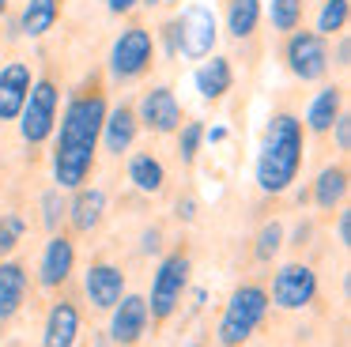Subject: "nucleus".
<instances>
[{
	"mask_svg": "<svg viewBox=\"0 0 351 347\" xmlns=\"http://www.w3.org/2000/svg\"><path fill=\"white\" fill-rule=\"evenodd\" d=\"M72 264H76V249H72V241L64 238V234H53L46 246V253H42V287H61L64 279L72 276Z\"/></svg>",
	"mask_w": 351,
	"mask_h": 347,
	"instance_id": "nucleus-15",
	"label": "nucleus"
},
{
	"mask_svg": "<svg viewBox=\"0 0 351 347\" xmlns=\"http://www.w3.org/2000/svg\"><path fill=\"white\" fill-rule=\"evenodd\" d=\"M298 170H302V121L295 113H276L257 155V185L265 193H287Z\"/></svg>",
	"mask_w": 351,
	"mask_h": 347,
	"instance_id": "nucleus-2",
	"label": "nucleus"
},
{
	"mask_svg": "<svg viewBox=\"0 0 351 347\" xmlns=\"http://www.w3.org/2000/svg\"><path fill=\"white\" fill-rule=\"evenodd\" d=\"M193 208H197V200H185V204H178V215L193 219V215H197V211H193Z\"/></svg>",
	"mask_w": 351,
	"mask_h": 347,
	"instance_id": "nucleus-37",
	"label": "nucleus"
},
{
	"mask_svg": "<svg viewBox=\"0 0 351 347\" xmlns=\"http://www.w3.org/2000/svg\"><path fill=\"white\" fill-rule=\"evenodd\" d=\"M348 15H351V4H348V0H325V4H321V15H317V30H313V34H321V38L343 34V27H348Z\"/></svg>",
	"mask_w": 351,
	"mask_h": 347,
	"instance_id": "nucleus-25",
	"label": "nucleus"
},
{
	"mask_svg": "<svg viewBox=\"0 0 351 347\" xmlns=\"http://www.w3.org/2000/svg\"><path fill=\"white\" fill-rule=\"evenodd\" d=\"M99 140L106 143L110 155H125V151L132 147V140H136V113H132L129 106H114V110H106V121H102Z\"/></svg>",
	"mask_w": 351,
	"mask_h": 347,
	"instance_id": "nucleus-14",
	"label": "nucleus"
},
{
	"mask_svg": "<svg viewBox=\"0 0 351 347\" xmlns=\"http://www.w3.org/2000/svg\"><path fill=\"white\" fill-rule=\"evenodd\" d=\"M147 321H152V313H147V298H140V294H121V302L114 306L110 336H114V344L132 347L140 336H144Z\"/></svg>",
	"mask_w": 351,
	"mask_h": 347,
	"instance_id": "nucleus-10",
	"label": "nucleus"
},
{
	"mask_svg": "<svg viewBox=\"0 0 351 347\" xmlns=\"http://www.w3.org/2000/svg\"><path fill=\"white\" fill-rule=\"evenodd\" d=\"M332 132H336V147H340V151H351V113L340 110V117L332 121Z\"/></svg>",
	"mask_w": 351,
	"mask_h": 347,
	"instance_id": "nucleus-31",
	"label": "nucleus"
},
{
	"mask_svg": "<svg viewBox=\"0 0 351 347\" xmlns=\"http://www.w3.org/2000/svg\"><path fill=\"white\" fill-rule=\"evenodd\" d=\"M193 347H200V344H193Z\"/></svg>",
	"mask_w": 351,
	"mask_h": 347,
	"instance_id": "nucleus-41",
	"label": "nucleus"
},
{
	"mask_svg": "<svg viewBox=\"0 0 351 347\" xmlns=\"http://www.w3.org/2000/svg\"><path fill=\"white\" fill-rule=\"evenodd\" d=\"M343 196H348V166H325L313 181V204L332 211Z\"/></svg>",
	"mask_w": 351,
	"mask_h": 347,
	"instance_id": "nucleus-21",
	"label": "nucleus"
},
{
	"mask_svg": "<svg viewBox=\"0 0 351 347\" xmlns=\"http://www.w3.org/2000/svg\"><path fill=\"white\" fill-rule=\"evenodd\" d=\"M106 121V98L99 91L76 95L61 117V132L53 143V178L61 189H80L95 170V147Z\"/></svg>",
	"mask_w": 351,
	"mask_h": 347,
	"instance_id": "nucleus-1",
	"label": "nucleus"
},
{
	"mask_svg": "<svg viewBox=\"0 0 351 347\" xmlns=\"http://www.w3.org/2000/svg\"><path fill=\"white\" fill-rule=\"evenodd\" d=\"M261 23V0H227V30L234 38H250Z\"/></svg>",
	"mask_w": 351,
	"mask_h": 347,
	"instance_id": "nucleus-24",
	"label": "nucleus"
},
{
	"mask_svg": "<svg viewBox=\"0 0 351 347\" xmlns=\"http://www.w3.org/2000/svg\"><path fill=\"white\" fill-rule=\"evenodd\" d=\"M57 15H61V0H27L23 15H19V30L27 38H42L46 30H53Z\"/></svg>",
	"mask_w": 351,
	"mask_h": 347,
	"instance_id": "nucleus-22",
	"label": "nucleus"
},
{
	"mask_svg": "<svg viewBox=\"0 0 351 347\" xmlns=\"http://www.w3.org/2000/svg\"><path fill=\"white\" fill-rule=\"evenodd\" d=\"M178 27H182V49H178V53H185V57H193V60H200V57H208V53H212L215 34H219L212 8L189 4L182 12V19H178Z\"/></svg>",
	"mask_w": 351,
	"mask_h": 347,
	"instance_id": "nucleus-9",
	"label": "nucleus"
},
{
	"mask_svg": "<svg viewBox=\"0 0 351 347\" xmlns=\"http://www.w3.org/2000/svg\"><path fill=\"white\" fill-rule=\"evenodd\" d=\"M64 215H69V200L61 196V189H49V193L42 196V223H46V230L57 234V226H61Z\"/></svg>",
	"mask_w": 351,
	"mask_h": 347,
	"instance_id": "nucleus-29",
	"label": "nucleus"
},
{
	"mask_svg": "<svg viewBox=\"0 0 351 347\" xmlns=\"http://www.w3.org/2000/svg\"><path fill=\"white\" fill-rule=\"evenodd\" d=\"M84 291H87V298H91L95 309H114L125 294L121 268H114V264H91L87 276H84Z\"/></svg>",
	"mask_w": 351,
	"mask_h": 347,
	"instance_id": "nucleus-13",
	"label": "nucleus"
},
{
	"mask_svg": "<svg viewBox=\"0 0 351 347\" xmlns=\"http://www.w3.org/2000/svg\"><path fill=\"white\" fill-rule=\"evenodd\" d=\"M182 132H178V155H182V163H193L200 151V143H204V125L200 121H185V125H178Z\"/></svg>",
	"mask_w": 351,
	"mask_h": 347,
	"instance_id": "nucleus-27",
	"label": "nucleus"
},
{
	"mask_svg": "<svg viewBox=\"0 0 351 347\" xmlns=\"http://www.w3.org/2000/svg\"><path fill=\"white\" fill-rule=\"evenodd\" d=\"M129 181L140 189V193H162V185H167V170H162V163L155 155H136L129 163Z\"/></svg>",
	"mask_w": 351,
	"mask_h": 347,
	"instance_id": "nucleus-23",
	"label": "nucleus"
},
{
	"mask_svg": "<svg viewBox=\"0 0 351 347\" xmlns=\"http://www.w3.org/2000/svg\"><path fill=\"white\" fill-rule=\"evenodd\" d=\"M23 230H27V223L19 215H0V256H8L19 246Z\"/></svg>",
	"mask_w": 351,
	"mask_h": 347,
	"instance_id": "nucleus-30",
	"label": "nucleus"
},
{
	"mask_svg": "<svg viewBox=\"0 0 351 347\" xmlns=\"http://www.w3.org/2000/svg\"><path fill=\"white\" fill-rule=\"evenodd\" d=\"M155 60V38L144 27H125L110 49V72L114 80H136Z\"/></svg>",
	"mask_w": 351,
	"mask_h": 347,
	"instance_id": "nucleus-6",
	"label": "nucleus"
},
{
	"mask_svg": "<svg viewBox=\"0 0 351 347\" xmlns=\"http://www.w3.org/2000/svg\"><path fill=\"white\" fill-rule=\"evenodd\" d=\"M159 249V230H147L144 234V253H155Z\"/></svg>",
	"mask_w": 351,
	"mask_h": 347,
	"instance_id": "nucleus-36",
	"label": "nucleus"
},
{
	"mask_svg": "<svg viewBox=\"0 0 351 347\" xmlns=\"http://www.w3.org/2000/svg\"><path fill=\"white\" fill-rule=\"evenodd\" d=\"M162 42H167V53H170V57H178V49H182V27H178V19L162 27Z\"/></svg>",
	"mask_w": 351,
	"mask_h": 347,
	"instance_id": "nucleus-32",
	"label": "nucleus"
},
{
	"mask_svg": "<svg viewBox=\"0 0 351 347\" xmlns=\"http://www.w3.org/2000/svg\"><path fill=\"white\" fill-rule=\"evenodd\" d=\"M268 313V291H261V287H238L234 294H230L227 309H223L219 317V344L223 347H238L245 344V339L257 332V324L265 321Z\"/></svg>",
	"mask_w": 351,
	"mask_h": 347,
	"instance_id": "nucleus-3",
	"label": "nucleus"
},
{
	"mask_svg": "<svg viewBox=\"0 0 351 347\" xmlns=\"http://www.w3.org/2000/svg\"><path fill=\"white\" fill-rule=\"evenodd\" d=\"M185 287H189V253L178 249V253H170L167 261L159 264V272H155L147 313H152L155 321H167V317L178 309V302H182Z\"/></svg>",
	"mask_w": 351,
	"mask_h": 347,
	"instance_id": "nucleus-5",
	"label": "nucleus"
},
{
	"mask_svg": "<svg viewBox=\"0 0 351 347\" xmlns=\"http://www.w3.org/2000/svg\"><path fill=\"white\" fill-rule=\"evenodd\" d=\"M57 102H61V91H57L53 80L31 83L27 102H23V110H19V117H16L27 143L49 140V132H53V125H57Z\"/></svg>",
	"mask_w": 351,
	"mask_h": 347,
	"instance_id": "nucleus-4",
	"label": "nucleus"
},
{
	"mask_svg": "<svg viewBox=\"0 0 351 347\" xmlns=\"http://www.w3.org/2000/svg\"><path fill=\"white\" fill-rule=\"evenodd\" d=\"M106 4H110V12H114V15H125V12H132L140 0H106Z\"/></svg>",
	"mask_w": 351,
	"mask_h": 347,
	"instance_id": "nucleus-35",
	"label": "nucleus"
},
{
	"mask_svg": "<svg viewBox=\"0 0 351 347\" xmlns=\"http://www.w3.org/2000/svg\"><path fill=\"white\" fill-rule=\"evenodd\" d=\"M80 336V309L69 298L53 302L46 317V347H72Z\"/></svg>",
	"mask_w": 351,
	"mask_h": 347,
	"instance_id": "nucleus-17",
	"label": "nucleus"
},
{
	"mask_svg": "<svg viewBox=\"0 0 351 347\" xmlns=\"http://www.w3.org/2000/svg\"><path fill=\"white\" fill-rule=\"evenodd\" d=\"M27 298V268L16 261L0 264V321H12V317L23 309Z\"/></svg>",
	"mask_w": 351,
	"mask_h": 347,
	"instance_id": "nucleus-16",
	"label": "nucleus"
},
{
	"mask_svg": "<svg viewBox=\"0 0 351 347\" xmlns=\"http://www.w3.org/2000/svg\"><path fill=\"white\" fill-rule=\"evenodd\" d=\"M136 121H144L152 132H178L182 125V106H178L174 91L170 87H155L140 98V113Z\"/></svg>",
	"mask_w": 351,
	"mask_h": 347,
	"instance_id": "nucleus-11",
	"label": "nucleus"
},
{
	"mask_svg": "<svg viewBox=\"0 0 351 347\" xmlns=\"http://www.w3.org/2000/svg\"><path fill=\"white\" fill-rule=\"evenodd\" d=\"M102 211H106V193L102 189H84L80 185L76 200L69 204V219L80 234H91L102 223Z\"/></svg>",
	"mask_w": 351,
	"mask_h": 347,
	"instance_id": "nucleus-18",
	"label": "nucleus"
},
{
	"mask_svg": "<svg viewBox=\"0 0 351 347\" xmlns=\"http://www.w3.org/2000/svg\"><path fill=\"white\" fill-rule=\"evenodd\" d=\"M283 57H287V68L302 83H313L328 72V45H325V38L313 34V30H291Z\"/></svg>",
	"mask_w": 351,
	"mask_h": 347,
	"instance_id": "nucleus-7",
	"label": "nucleus"
},
{
	"mask_svg": "<svg viewBox=\"0 0 351 347\" xmlns=\"http://www.w3.org/2000/svg\"><path fill=\"white\" fill-rule=\"evenodd\" d=\"M317 298V276L310 264H283L272 279V302L280 309H302Z\"/></svg>",
	"mask_w": 351,
	"mask_h": 347,
	"instance_id": "nucleus-8",
	"label": "nucleus"
},
{
	"mask_svg": "<svg viewBox=\"0 0 351 347\" xmlns=\"http://www.w3.org/2000/svg\"><path fill=\"white\" fill-rule=\"evenodd\" d=\"M31 64L27 60H12L0 68V121H16L31 91Z\"/></svg>",
	"mask_w": 351,
	"mask_h": 347,
	"instance_id": "nucleus-12",
	"label": "nucleus"
},
{
	"mask_svg": "<svg viewBox=\"0 0 351 347\" xmlns=\"http://www.w3.org/2000/svg\"><path fill=\"white\" fill-rule=\"evenodd\" d=\"M144 4H162V0H144Z\"/></svg>",
	"mask_w": 351,
	"mask_h": 347,
	"instance_id": "nucleus-40",
	"label": "nucleus"
},
{
	"mask_svg": "<svg viewBox=\"0 0 351 347\" xmlns=\"http://www.w3.org/2000/svg\"><path fill=\"white\" fill-rule=\"evenodd\" d=\"M4 12H8V0H0V15H4Z\"/></svg>",
	"mask_w": 351,
	"mask_h": 347,
	"instance_id": "nucleus-39",
	"label": "nucleus"
},
{
	"mask_svg": "<svg viewBox=\"0 0 351 347\" xmlns=\"http://www.w3.org/2000/svg\"><path fill=\"white\" fill-rule=\"evenodd\" d=\"M268 15H272V27L280 30V34H291V30L302 23V0H272Z\"/></svg>",
	"mask_w": 351,
	"mask_h": 347,
	"instance_id": "nucleus-26",
	"label": "nucleus"
},
{
	"mask_svg": "<svg viewBox=\"0 0 351 347\" xmlns=\"http://www.w3.org/2000/svg\"><path fill=\"white\" fill-rule=\"evenodd\" d=\"M204 140H215V143H219V140H227V128H212V132L204 128Z\"/></svg>",
	"mask_w": 351,
	"mask_h": 347,
	"instance_id": "nucleus-38",
	"label": "nucleus"
},
{
	"mask_svg": "<svg viewBox=\"0 0 351 347\" xmlns=\"http://www.w3.org/2000/svg\"><path fill=\"white\" fill-rule=\"evenodd\" d=\"M230 83H234V72H230L227 57H212L204 68H197V91H200V98H208V102H219V98L230 91Z\"/></svg>",
	"mask_w": 351,
	"mask_h": 347,
	"instance_id": "nucleus-20",
	"label": "nucleus"
},
{
	"mask_svg": "<svg viewBox=\"0 0 351 347\" xmlns=\"http://www.w3.org/2000/svg\"><path fill=\"white\" fill-rule=\"evenodd\" d=\"M336 234H340V246H351V211H340V226H336Z\"/></svg>",
	"mask_w": 351,
	"mask_h": 347,
	"instance_id": "nucleus-33",
	"label": "nucleus"
},
{
	"mask_svg": "<svg viewBox=\"0 0 351 347\" xmlns=\"http://www.w3.org/2000/svg\"><path fill=\"white\" fill-rule=\"evenodd\" d=\"M340 110H343V87H321L313 95L310 110H306V128L310 132H328L332 121L340 117Z\"/></svg>",
	"mask_w": 351,
	"mask_h": 347,
	"instance_id": "nucleus-19",
	"label": "nucleus"
},
{
	"mask_svg": "<svg viewBox=\"0 0 351 347\" xmlns=\"http://www.w3.org/2000/svg\"><path fill=\"white\" fill-rule=\"evenodd\" d=\"M336 64H340V68L351 64V42H348V38H340V45H336Z\"/></svg>",
	"mask_w": 351,
	"mask_h": 347,
	"instance_id": "nucleus-34",
	"label": "nucleus"
},
{
	"mask_svg": "<svg viewBox=\"0 0 351 347\" xmlns=\"http://www.w3.org/2000/svg\"><path fill=\"white\" fill-rule=\"evenodd\" d=\"M280 246H283V226L272 219V223H265V226H261L257 246H253V256H257V261H272V256L280 253Z\"/></svg>",
	"mask_w": 351,
	"mask_h": 347,
	"instance_id": "nucleus-28",
	"label": "nucleus"
}]
</instances>
